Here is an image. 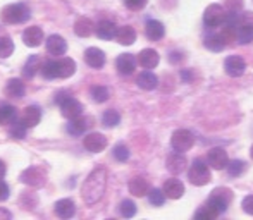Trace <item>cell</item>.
I'll list each match as a JSON object with an SVG mask.
<instances>
[{
    "mask_svg": "<svg viewBox=\"0 0 253 220\" xmlns=\"http://www.w3.org/2000/svg\"><path fill=\"white\" fill-rule=\"evenodd\" d=\"M107 187V170L103 167H97L91 170L90 176L84 179L81 186V196L86 205H95L102 200Z\"/></svg>",
    "mask_w": 253,
    "mask_h": 220,
    "instance_id": "obj_1",
    "label": "cell"
},
{
    "mask_svg": "<svg viewBox=\"0 0 253 220\" xmlns=\"http://www.w3.org/2000/svg\"><path fill=\"white\" fill-rule=\"evenodd\" d=\"M0 17L5 24H23L31 17V10L26 3H10L3 7Z\"/></svg>",
    "mask_w": 253,
    "mask_h": 220,
    "instance_id": "obj_2",
    "label": "cell"
},
{
    "mask_svg": "<svg viewBox=\"0 0 253 220\" xmlns=\"http://www.w3.org/2000/svg\"><path fill=\"white\" fill-rule=\"evenodd\" d=\"M188 179L195 186H205V184H209L210 179H212L209 164H205L203 160H195L193 165L188 170Z\"/></svg>",
    "mask_w": 253,
    "mask_h": 220,
    "instance_id": "obj_3",
    "label": "cell"
},
{
    "mask_svg": "<svg viewBox=\"0 0 253 220\" xmlns=\"http://www.w3.org/2000/svg\"><path fill=\"white\" fill-rule=\"evenodd\" d=\"M226 10H224L222 5L219 3H210L205 9V14H203V23H205L207 28H219L222 26L224 19H226Z\"/></svg>",
    "mask_w": 253,
    "mask_h": 220,
    "instance_id": "obj_4",
    "label": "cell"
},
{
    "mask_svg": "<svg viewBox=\"0 0 253 220\" xmlns=\"http://www.w3.org/2000/svg\"><path fill=\"white\" fill-rule=\"evenodd\" d=\"M170 145H172V148L176 151H181V153H184V151H188L195 145L193 133H191V131H188V129L174 131L172 138H170Z\"/></svg>",
    "mask_w": 253,
    "mask_h": 220,
    "instance_id": "obj_5",
    "label": "cell"
},
{
    "mask_svg": "<svg viewBox=\"0 0 253 220\" xmlns=\"http://www.w3.org/2000/svg\"><path fill=\"white\" fill-rule=\"evenodd\" d=\"M231 198H233V194H231L229 189H215L212 193V196L209 198L207 205L212 207L215 212H219V215H220L227 210V207H229V203H231Z\"/></svg>",
    "mask_w": 253,
    "mask_h": 220,
    "instance_id": "obj_6",
    "label": "cell"
},
{
    "mask_svg": "<svg viewBox=\"0 0 253 220\" xmlns=\"http://www.w3.org/2000/svg\"><path fill=\"white\" fill-rule=\"evenodd\" d=\"M83 147L86 148L88 151H91V153H100L107 147V138L100 133H90L84 136Z\"/></svg>",
    "mask_w": 253,
    "mask_h": 220,
    "instance_id": "obj_7",
    "label": "cell"
},
{
    "mask_svg": "<svg viewBox=\"0 0 253 220\" xmlns=\"http://www.w3.org/2000/svg\"><path fill=\"white\" fill-rule=\"evenodd\" d=\"M207 162L212 169L215 170H222V169H227V164H229V157L227 153L222 150V148H212L207 155Z\"/></svg>",
    "mask_w": 253,
    "mask_h": 220,
    "instance_id": "obj_8",
    "label": "cell"
},
{
    "mask_svg": "<svg viewBox=\"0 0 253 220\" xmlns=\"http://www.w3.org/2000/svg\"><path fill=\"white\" fill-rule=\"evenodd\" d=\"M59 107L66 119H76V117H81V113H83V105L73 97H67Z\"/></svg>",
    "mask_w": 253,
    "mask_h": 220,
    "instance_id": "obj_9",
    "label": "cell"
},
{
    "mask_svg": "<svg viewBox=\"0 0 253 220\" xmlns=\"http://www.w3.org/2000/svg\"><path fill=\"white\" fill-rule=\"evenodd\" d=\"M224 69H226V73L231 77H240L243 76L245 69H247V64H245V60L240 55H231L224 62Z\"/></svg>",
    "mask_w": 253,
    "mask_h": 220,
    "instance_id": "obj_10",
    "label": "cell"
},
{
    "mask_svg": "<svg viewBox=\"0 0 253 220\" xmlns=\"http://www.w3.org/2000/svg\"><path fill=\"white\" fill-rule=\"evenodd\" d=\"M23 41L26 47L30 48H37L42 45L43 41V30L38 26H31V28H26L23 33Z\"/></svg>",
    "mask_w": 253,
    "mask_h": 220,
    "instance_id": "obj_11",
    "label": "cell"
},
{
    "mask_svg": "<svg viewBox=\"0 0 253 220\" xmlns=\"http://www.w3.org/2000/svg\"><path fill=\"white\" fill-rule=\"evenodd\" d=\"M136 62H138V60L134 59V55L121 54L119 57H117V60H116V66H117V71H119L121 74H124V76H129V74H133L134 69H136Z\"/></svg>",
    "mask_w": 253,
    "mask_h": 220,
    "instance_id": "obj_12",
    "label": "cell"
},
{
    "mask_svg": "<svg viewBox=\"0 0 253 220\" xmlns=\"http://www.w3.org/2000/svg\"><path fill=\"white\" fill-rule=\"evenodd\" d=\"M21 183L28 184V186H33V187H40V186H43L45 177L38 169L30 167V169H26L23 174H21Z\"/></svg>",
    "mask_w": 253,
    "mask_h": 220,
    "instance_id": "obj_13",
    "label": "cell"
},
{
    "mask_svg": "<svg viewBox=\"0 0 253 220\" xmlns=\"http://www.w3.org/2000/svg\"><path fill=\"white\" fill-rule=\"evenodd\" d=\"M150 189H152L150 184H148V181L145 179V177L136 176L129 181V193L133 194V196H138V198L147 196V194L150 193Z\"/></svg>",
    "mask_w": 253,
    "mask_h": 220,
    "instance_id": "obj_14",
    "label": "cell"
},
{
    "mask_svg": "<svg viewBox=\"0 0 253 220\" xmlns=\"http://www.w3.org/2000/svg\"><path fill=\"white\" fill-rule=\"evenodd\" d=\"M84 62L88 64L93 69H100V67L105 66V54L97 47H91L84 52Z\"/></svg>",
    "mask_w": 253,
    "mask_h": 220,
    "instance_id": "obj_15",
    "label": "cell"
},
{
    "mask_svg": "<svg viewBox=\"0 0 253 220\" xmlns=\"http://www.w3.org/2000/svg\"><path fill=\"white\" fill-rule=\"evenodd\" d=\"M164 193L170 200H179L184 194V184L179 179H167L164 183Z\"/></svg>",
    "mask_w": 253,
    "mask_h": 220,
    "instance_id": "obj_16",
    "label": "cell"
},
{
    "mask_svg": "<svg viewBox=\"0 0 253 220\" xmlns=\"http://www.w3.org/2000/svg\"><path fill=\"white\" fill-rule=\"evenodd\" d=\"M47 50H48V54L55 55V57L64 55L67 52V41L64 40L62 37H59V35H52L47 40Z\"/></svg>",
    "mask_w": 253,
    "mask_h": 220,
    "instance_id": "obj_17",
    "label": "cell"
},
{
    "mask_svg": "<svg viewBox=\"0 0 253 220\" xmlns=\"http://www.w3.org/2000/svg\"><path fill=\"white\" fill-rule=\"evenodd\" d=\"M55 215L60 219H71L74 217V214H76V205H74L73 200H69V198H64V200H59L55 203Z\"/></svg>",
    "mask_w": 253,
    "mask_h": 220,
    "instance_id": "obj_18",
    "label": "cell"
},
{
    "mask_svg": "<svg viewBox=\"0 0 253 220\" xmlns=\"http://www.w3.org/2000/svg\"><path fill=\"white\" fill-rule=\"evenodd\" d=\"M159 60H160V55L157 54V50H153V48H145V50H141L140 55H138V64H140L143 69H153V67H157Z\"/></svg>",
    "mask_w": 253,
    "mask_h": 220,
    "instance_id": "obj_19",
    "label": "cell"
},
{
    "mask_svg": "<svg viewBox=\"0 0 253 220\" xmlns=\"http://www.w3.org/2000/svg\"><path fill=\"white\" fill-rule=\"evenodd\" d=\"M95 31H97V37L100 38V40H112V38H116V35H117V26L112 23V21L103 19L97 24Z\"/></svg>",
    "mask_w": 253,
    "mask_h": 220,
    "instance_id": "obj_20",
    "label": "cell"
},
{
    "mask_svg": "<svg viewBox=\"0 0 253 220\" xmlns=\"http://www.w3.org/2000/svg\"><path fill=\"white\" fill-rule=\"evenodd\" d=\"M21 120L26 124V127L38 126V124H40V120H42V110H40V107H37V105H30V107H26V109H24V112H23V117H21Z\"/></svg>",
    "mask_w": 253,
    "mask_h": 220,
    "instance_id": "obj_21",
    "label": "cell"
},
{
    "mask_svg": "<svg viewBox=\"0 0 253 220\" xmlns=\"http://www.w3.org/2000/svg\"><path fill=\"white\" fill-rule=\"evenodd\" d=\"M167 170L172 174H181L184 169H186V157H184L181 151H176V153L169 155L167 158Z\"/></svg>",
    "mask_w": 253,
    "mask_h": 220,
    "instance_id": "obj_22",
    "label": "cell"
},
{
    "mask_svg": "<svg viewBox=\"0 0 253 220\" xmlns=\"http://www.w3.org/2000/svg\"><path fill=\"white\" fill-rule=\"evenodd\" d=\"M145 33H147L148 40L157 41V40H160V38H164V35H166V28H164V24L160 23V21L150 19L147 23V26H145Z\"/></svg>",
    "mask_w": 253,
    "mask_h": 220,
    "instance_id": "obj_23",
    "label": "cell"
},
{
    "mask_svg": "<svg viewBox=\"0 0 253 220\" xmlns=\"http://www.w3.org/2000/svg\"><path fill=\"white\" fill-rule=\"evenodd\" d=\"M24 93H26V86H24V83L21 79L12 77V79L7 81V84H5V95L7 97L21 98V97H24Z\"/></svg>",
    "mask_w": 253,
    "mask_h": 220,
    "instance_id": "obj_24",
    "label": "cell"
},
{
    "mask_svg": "<svg viewBox=\"0 0 253 220\" xmlns=\"http://www.w3.org/2000/svg\"><path fill=\"white\" fill-rule=\"evenodd\" d=\"M57 69H59V77L67 79L76 73V62L69 57H62V59L57 60Z\"/></svg>",
    "mask_w": 253,
    "mask_h": 220,
    "instance_id": "obj_25",
    "label": "cell"
},
{
    "mask_svg": "<svg viewBox=\"0 0 253 220\" xmlns=\"http://www.w3.org/2000/svg\"><path fill=\"white\" fill-rule=\"evenodd\" d=\"M116 40L119 41L121 45H133L134 41H136V31L131 26H121V28H117Z\"/></svg>",
    "mask_w": 253,
    "mask_h": 220,
    "instance_id": "obj_26",
    "label": "cell"
},
{
    "mask_svg": "<svg viewBox=\"0 0 253 220\" xmlns=\"http://www.w3.org/2000/svg\"><path fill=\"white\" fill-rule=\"evenodd\" d=\"M136 83H138V86H140L141 90L150 91V90H155V88H157L159 79H157V76L153 73H150V71H143V73L138 76Z\"/></svg>",
    "mask_w": 253,
    "mask_h": 220,
    "instance_id": "obj_27",
    "label": "cell"
},
{
    "mask_svg": "<svg viewBox=\"0 0 253 220\" xmlns=\"http://www.w3.org/2000/svg\"><path fill=\"white\" fill-rule=\"evenodd\" d=\"M93 30H95L93 23H91V19H88V17H80V19L74 23V33L81 38L90 37V35L93 33Z\"/></svg>",
    "mask_w": 253,
    "mask_h": 220,
    "instance_id": "obj_28",
    "label": "cell"
},
{
    "mask_svg": "<svg viewBox=\"0 0 253 220\" xmlns=\"http://www.w3.org/2000/svg\"><path fill=\"white\" fill-rule=\"evenodd\" d=\"M203 45H205V48H209L210 52H222L224 47H226V40H224L222 35H209V37H205V41H203Z\"/></svg>",
    "mask_w": 253,
    "mask_h": 220,
    "instance_id": "obj_29",
    "label": "cell"
},
{
    "mask_svg": "<svg viewBox=\"0 0 253 220\" xmlns=\"http://www.w3.org/2000/svg\"><path fill=\"white\" fill-rule=\"evenodd\" d=\"M86 127H88L86 119L76 117V119H69V124H67V133L73 134V136H81V134L86 131Z\"/></svg>",
    "mask_w": 253,
    "mask_h": 220,
    "instance_id": "obj_30",
    "label": "cell"
},
{
    "mask_svg": "<svg viewBox=\"0 0 253 220\" xmlns=\"http://www.w3.org/2000/svg\"><path fill=\"white\" fill-rule=\"evenodd\" d=\"M236 40L240 41V43H243V45H247V43H250V41H253V26L238 23Z\"/></svg>",
    "mask_w": 253,
    "mask_h": 220,
    "instance_id": "obj_31",
    "label": "cell"
},
{
    "mask_svg": "<svg viewBox=\"0 0 253 220\" xmlns=\"http://www.w3.org/2000/svg\"><path fill=\"white\" fill-rule=\"evenodd\" d=\"M38 64H40V59H38V55H31L30 59L26 60V64L23 66V76L26 77V79H31V77L37 74Z\"/></svg>",
    "mask_w": 253,
    "mask_h": 220,
    "instance_id": "obj_32",
    "label": "cell"
},
{
    "mask_svg": "<svg viewBox=\"0 0 253 220\" xmlns=\"http://www.w3.org/2000/svg\"><path fill=\"white\" fill-rule=\"evenodd\" d=\"M16 120V109L12 105H2L0 107V124L2 126H9Z\"/></svg>",
    "mask_w": 253,
    "mask_h": 220,
    "instance_id": "obj_33",
    "label": "cell"
},
{
    "mask_svg": "<svg viewBox=\"0 0 253 220\" xmlns=\"http://www.w3.org/2000/svg\"><path fill=\"white\" fill-rule=\"evenodd\" d=\"M42 74H43L45 79H55L59 77V69H57V60H47V62L42 66Z\"/></svg>",
    "mask_w": 253,
    "mask_h": 220,
    "instance_id": "obj_34",
    "label": "cell"
},
{
    "mask_svg": "<svg viewBox=\"0 0 253 220\" xmlns=\"http://www.w3.org/2000/svg\"><path fill=\"white\" fill-rule=\"evenodd\" d=\"M102 122H103V126H107V127H116L117 124L121 122L119 112H117V110H114V109L105 110V112H103V115H102Z\"/></svg>",
    "mask_w": 253,
    "mask_h": 220,
    "instance_id": "obj_35",
    "label": "cell"
},
{
    "mask_svg": "<svg viewBox=\"0 0 253 220\" xmlns=\"http://www.w3.org/2000/svg\"><path fill=\"white\" fill-rule=\"evenodd\" d=\"M26 124L23 122V120H14L12 124H10V136L14 138V140H24L26 138Z\"/></svg>",
    "mask_w": 253,
    "mask_h": 220,
    "instance_id": "obj_36",
    "label": "cell"
},
{
    "mask_svg": "<svg viewBox=\"0 0 253 220\" xmlns=\"http://www.w3.org/2000/svg\"><path fill=\"white\" fill-rule=\"evenodd\" d=\"M14 52V41L9 37H0V59H7Z\"/></svg>",
    "mask_w": 253,
    "mask_h": 220,
    "instance_id": "obj_37",
    "label": "cell"
},
{
    "mask_svg": "<svg viewBox=\"0 0 253 220\" xmlns=\"http://www.w3.org/2000/svg\"><path fill=\"white\" fill-rule=\"evenodd\" d=\"M166 193H164V189H157V187H153L150 189V193H148V201L153 205V207H162L164 203H166Z\"/></svg>",
    "mask_w": 253,
    "mask_h": 220,
    "instance_id": "obj_38",
    "label": "cell"
},
{
    "mask_svg": "<svg viewBox=\"0 0 253 220\" xmlns=\"http://www.w3.org/2000/svg\"><path fill=\"white\" fill-rule=\"evenodd\" d=\"M119 212H121L123 217L131 219V217L136 215V205H134V201H131V200H124L119 207Z\"/></svg>",
    "mask_w": 253,
    "mask_h": 220,
    "instance_id": "obj_39",
    "label": "cell"
},
{
    "mask_svg": "<svg viewBox=\"0 0 253 220\" xmlns=\"http://www.w3.org/2000/svg\"><path fill=\"white\" fill-rule=\"evenodd\" d=\"M91 97L97 104H103L109 100V90L105 86H93L91 88Z\"/></svg>",
    "mask_w": 253,
    "mask_h": 220,
    "instance_id": "obj_40",
    "label": "cell"
},
{
    "mask_svg": "<svg viewBox=\"0 0 253 220\" xmlns=\"http://www.w3.org/2000/svg\"><path fill=\"white\" fill-rule=\"evenodd\" d=\"M195 217H197V219H203V220H215L217 217H219V212H215L212 207L205 205L202 210H198L197 214H195Z\"/></svg>",
    "mask_w": 253,
    "mask_h": 220,
    "instance_id": "obj_41",
    "label": "cell"
},
{
    "mask_svg": "<svg viewBox=\"0 0 253 220\" xmlns=\"http://www.w3.org/2000/svg\"><path fill=\"white\" fill-rule=\"evenodd\" d=\"M227 172H229V176H233V177L241 176V174L245 172V162L243 160L229 162V164H227Z\"/></svg>",
    "mask_w": 253,
    "mask_h": 220,
    "instance_id": "obj_42",
    "label": "cell"
},
{
    "mask_svg": "<svg viewBox=\"0 0 253 220\" xmlns=\"http://www.w3.org/2000/svg\"><path fill=\"white\" fill-rule=\"evenodd\" d=\"M114 157L119 162H126L127 158H129V148H127L126 145H117V147L114 148Z\"/></svg>",
    "mask_w": 253,
    "mask_h": 220,
    "instance_id": "obj_43",
    "label": "cell"
},
{
    "mask_svg": "<svg viewBox=\"0 0 253 220\" xmlns=\"http://www.w3.org/2000/svg\"><path fill=\"white\" fill-rule=\"evenodd\" d=\"M148 0H124V5L127 7V9H133V10H140L143 9L145 5H147Z\"/></svg>",
    "mask_w": 253,
    "mask_h": 220,
    "instance_id": "obj_44",
    "label": "cell"
},
{
    "mask_svg": "<svg viewBox=\"0 0 253 220\" xmlns=\"http://www.w3.org/2000/svg\"><path fill=\"white\" fill-rule=\"evenodd\" d=\"M226 7L231 12H240L243 9V0H226Z\"/></svg>",
    "mask_w": 253,
    "mask_h": 220,
    "instance_id": "obj_45",
    "label": "cell"
},
{
    "mask_svg": "<svg viewBox=\"0 0 253 220\" xmlns=\"http://www.w3.org/2000/svg\"><path fill=\"white\" fill-rule=\"evenodd\" d=\"M241 207H243V210L247 212L248 215H253V194L245 198L243 203H241Z\"/></svg>",
    "mask_w": 253,
    "mask_h": 220,
    "instance_id": "obj_46",
    "label": "cell"
},
{
    "mask_svg": "<svg viewBox=\"0 0 253 220\" xmlns=\"http://www.w3.org/2000/svg\"><path fill=\"white\" fill-rule=\"evenodd\" d=\"M9 194H10L9 186H7L2 179H0V201H5L7 198H9Z\"/></svg>",
    "mask_w": 253,
    "mask_h": 220,
    "instance_id": "obj_47",
    "label": "cell"
},
{
    "mask_svg": "<svg viewBox=\"0 0 253 220\" xmlns=\"http://www.w3.org/2000/svg\"><path fill=\"white\" fill-rule=\"evenodd\" d=\"M240 23L241 24H248V26H253V12L240 14Z\"/></svg>",
    "mask_w": 253,
    "mask_h": 220,
    "instance_id": "obj_48",
    "label": "cell"
},
{
    "mask_svg": "<svg viewBox=\"0 0 253 220\" xmlns=\"http://www.w3.org/2000/svg\"><path fill=\"white\" fill-rule=\"evenodd\" d=\"M181 79H184L186 83H190V81H191V73H190V71H181Z\"/></svg>",
    "mask_w": 253,
    "mask_h": 220,
    "instance_id": "obj_49",
    "label": "cell"
},
{
    "mask_svg": "<svg viewBox=\"0 0 253 220\" xmlns=\"http://www.w3.org/2000/svg\"><path fill=\"white\" fill-rule=\"evenodd\" d=\"M5 170H7V167H5V164H3L2 160H0V179H2L3 176H5Z\"/></svg>",
    "mask_w": 253,
    "mask_h": 220,
    "instance_id": "obj_50",
    "label": "cell"
},
{
    "mask_svg": "<svg viewBox=\"0 0 253 220\" xmlns=\"http://www.w3.org/2000/svg\"><path fill=\"white\" fill-rule=\"evenodd\" d=\"M0 215H3V217H10V214H7V212H0Z\"/></svg>",
    "mask_w": 253,
    "mask_h": 220,
    "instance_id": "obj_51",
    "label": "cell"
},
{
    "mask_svg": "<svg viewBox=\"0 0 253 220\" xmlns=\"http://www.w3.org/2000/svg\"><path fill=\"white\" fill-rule=\"evenodd\" d=\"M250 155H252V158H253V147H252V150H250Z\"/></svg>",
    "mask_w": 253,
    "mask_h": 220,
    "instance_id": "obj_52",
    "label": "cell"
}]
</instances>
